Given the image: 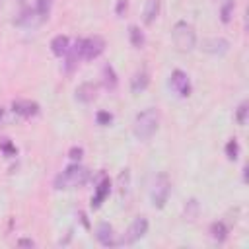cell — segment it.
<instances>
[{
    "instance_id": "d6986e66",
    "label": "cell",
    "mask_w": 249,
    "mask_h": 249,
    "mask_svg": "<svg viewBox=\"0 0 249 249\" xmlns=\"http://www.w3.org/2000/svg\"><path fill=\"white\" fill-rule=\"evenodd\" d=\"M210 237L216 241V243H224L228 239V226L224 222H212L210 224Z\"/></svg>"
},
{
    "instance_id": "d4e9b609",
    "label": "cell",
    "mask_w": 249,
    "mask_h": 249,
    "mask_svg": "<svg viewBox=\"0 0 249 249\" xmlns=\"http://www.w3.org/2000/svg\"><path fill=\"white\" fill-rule=\"evenodd\" d=\"M51 6H53V0H37V2H35V10H37V14H39L43 19L49 18Z\"/></svg>"
},
{
    "instance_id": "7c38bea8",
    "label": "cell",
    "mask_w": 249,
    "mask_h": 249,
    "mask_svg": "<svg viewBox=\"0 0 249 249\" xmlns=\"http://www.w3.org/2000/svg\"><path fill=\"white\" fill-rule=\"evenodd\" d=\"M76 99L82 103H91L97 99V84L93 82H84L76 88Z\"/></svg>"
},
{
    "instance_id": "83f0119b",
    "label": "cell",
    "mask_w": 249,
    "mask_h": 249,
    "mask_svg": "<svg viewBox=\"0 0 249 249\" xmlns=\"http://www.w3.org/2000/svg\"><path fill=\"white\" fill-rule=\"evenodd\" d=\"M68 156H70L72 161H80L82 156H84V148H82V146H72L70 152H68Z\"/></svg>"
},
{
    "instance_id": "8992f818",
    "label": "cell",
    "mask_w": 249,
    "mask_h": 249,
    "mask_svg": "<svg viewBox=\"0 0 249 249\" xmlns=\"http://www.w3.org/2000/svg\"><path fill=\"white\" fill-rule=\"evenodd\" d=\"M169 88L179 95V97H189L191 91H193V86H191V80L187 76V72L183 70H173L171 76H169Z\"/></svg>"
},
{
    "instance_id": "52a82bcc",
    "label": "cell",
    "mask_w": 249,
    "mask_h": 249,
    "mask_svg": "<svg viewBox=\"0 0 249 249\" xmlns=\"http://www.w3.org/2000/svg\"><path fill=\"white\" fill-rule=\"evenodd\" d=\"M146 233H148V220H146L144 216H138V218H134L132 224L128 226V230H126V233H124V237H123V243L132 245V243H136L138 239H142Z\"/></svg>"
},
{
    "instance_id": "4dcf8cb0",
    "label": "cell",
    "mask_w": 249,
    "mask_h": 249,
    "mask_svg": "<svg viewBox=\"0 0 249 249\" xmlns=\"http://www.w3.org/2000/svg\"><path fill=\"white\" fill-rule=\"evenodd\" d=\"M18 247H35L33 239H18Z\"/></svg>"
},
{
    "instance_id": "30bf717a",
    "label": "cell",
    "mask_w": 249,
    "mask_h": 249,
    "mask_svg": "<svg viewBox=\"0 0 249 249\" xmlns=\"http://www.w3.org/2000/svg\"><path fill=\"white\" fill-rule=\"evenodd\" d=\"M109 193H111V179L109 177H101V181L97 183V187H95V193H93V196H91V208L93 210H97L103 202H105V198L109 196Z\"/></svg>"
},
{
    "instance_id": "5bb4252c",
    "label": "cell",
    "mask_w": 249,
    "mask_h": 249,
    "mask_svg": "<svg viewBox=\"0 0 249 249\" xmlns=\"http://www.w3.org/2000/svg\"><path fill=\"white\" fill-rule=\"evenodd\" d=\"M160 10H161V0H146L144 2V12H142V21L146 25H152L158 19Z\"/></svg>"
},
{
    "instance_id": "2e32d148",
    "label": "cell",
    "mask_w": 249,
    "mask_h": 249,
    "mask_svg": "<svg viewBox=\"0 0 249 249\" xmlns=\"http://www.w3.org/2000/svg\"><path fill=\"white\" fill-rule=\"evenodd\" d=\"M148 84H150V74H148L146 68L134 72L132 78H130V89H132V93H140V91H144V89L148 88Z\"/></svg>"
},
{
    "instance_id": "ac0fdd59",
    "label": "cell",
    "mask_w": 249,
    "mask_h": 249,
    "mask_svg": "<svg viewBox=\"0 0 249 249\" xmlns=\"http://www.w3.org/2000/svg\"><path fill=\"white\" fill-rule=\"evenodd\" d=\"M68 47H70V39L66 35H56L51 39V51L54 56H64Z\"/></svg>"
},
{
    "instance_id": "ffe728a7",
    "label": "cell",
    "mask_w": 249,
    "mask_h": 249,
    "mask_svg": "<svg viewBox=\"0 0 249 249\" xmlns=\"http://www.w3.org/2000/svg\"><path fill=\"white\" fill-rule=\"evenodd\" d=\"M128 39H130V45L134 49H142L146 45V37H144V31L138 27V25H130L128 27Z\"/></svg>"
},
{
    "instance_id": "484cf974",
    "label": "cell",
    "mask_w": 249,
    "mask_h": 249,
    "mask_svg": "<svg viewBox=\"0 0 249 249\" xmlns=\"http://www.w3.org/2000/svg\"><path fill=\"white\" fill-rule=\"evenodd\" d=\"M128 185H130V171L128 169H123L121 175H119V191L124 195L128 191Z\"/></svg>"
},
{
    "instance_id": "6da1fadb",
    "label": "cell",
    "mask_w": 249,
    "mask_h": 249,
    "mask_svg": "<svg viewBox=\"0 0 249 249\" xmlns=\"http://www.w3.org/2000/svg\"><path fill=\"white\" fill-rule=\"evenodd\" d=\"M89 179V169L80 165V163H70L68 167H64L53 181L56 191H70V189H78L82 185H86V181Z\"/></svg>"
},
{
    "instance_id": "5b68a950",
    "label": "cell",
    "mask_w": 249,
    "mask_h": 249,
    "mask_svg": "<svg viewBox=\"0 0 249 249\" xmlns=\"http://www.w3.org/2000/svg\"><path fill=\"white\" fill-rule=\"evenodd\" d=\"M76 41H78L82 60H93L105 51V41L99 35H91V37H84V39H76Z\"/></svg>"
},
{
    "instance_id": "3957f363",
    "label": "cell",
    "mask_w": 249,
    "mask_h": 249,
    "mask_svg": "<svg viewBox=\"0 0 249 249\" xmlns=\"http://www.w3.org/2000/svg\"><path fill=\"white\" fill-rule=\"evenodd\" d=\"M171 39L177 51L181 53H191L196 47V31L189 21H177L171 29Z\"/></svg>"
},
{
    "instance_id": "ba28073f",
    "label": "cell",
    "mask_w": 249,
    "mask_h": 249,
    "mask_svg": "<svg viewBox=\"0 0 249 249\" xmlns=\"http://www.w3.org/2000/svg\"><path fill=\"white\" fill-rule=\"evenodd\" d=\"M12 111L21 119H31V117L39 115V103H35L31 99H14Z\"/></svg>"
},
{
    "instance_id": "cb8c5ba5",
    "label": "cell",
    "mask_w": 249,
    "mask_h": 249,
    "mask_svg": "<svg viewBox=\"0 0 249 249\" xmlns=\"http://www.w3.org/2000/svg\"><path fill=\"white\" fill-rule=\"evenodd\" d=\"M198 200L196 198H189L187 200V204H185V218H189V220H195L196 216H198Z\"/></svg>"
},
{
    "instance_id": "9c48e42d",
    "label": "cell",
    "mask_w": 249,
    "mask_h": 249,
    "mask_svg": "<svg viewBox=\"0 0 249 249\" xmlns=\"http://www.w3.org/2000/svg\"><path fill=\"white\" fill-rule=\"evenodd\" d=\"M43 21H45V19L37 14L35 6H33V8H23V10L18 14V18L14 19V23L19 25V27H37V25H41Z\"/></svg>"
},
{
    "instance_id": "7a4b0ae2",
    "label": "cell",
    "mask_w": 249,
    "mask_h": 249,
    "mask_svg": "<svg viewBox=\"0 0 249 249\" xmlns=\"http://www.w3.org/2000/svg\"><path fill=\"white\" fill-rule=\"evenodd\" d=\"M160 128V113L156 107H148L144 111H140L136 117H134V123H132V132L138 140L142 142H148Z\"/></svg>"
},
{
    "instance_id": "277c9868",
    "label": "cell",
    "mask_w": 249,
    "mask_h": 249,
    "mask_svg": "<svg viewBox=\"0 0 249 249\" xmlns=\"http://www.w3.org/2000/svg\"><path fill=\"white\" fill-rule=\"evenodd\" d=\"M169 193H171V181L167 177V173H160L156 179H154V185H152V191H150V198H152V204L154 208H163L167 198H169Z\"/></svg>"
},
{
    "instance_id": "4fadbf2b",
    "label": "cell",
    "mask_w": 249,
    "mask_h": 249,
    "mask_svg": "<svg viewBox=\"0 0 249 249\" xmlns=\"http://www.w3.org/2000/svg\"><path fill=\"white\" fill-rule=\"evenodd\" d=\"M95 237L103 247H111L115 245V233H113V226L109 222H101L95 228Z\"/></svg>"
},
{
    "instance_id": "4316f807",
    "label": "cell",
    "mask_w": 249,
    "mask_h": 249,
    "mask_svg": "<svg viewBox=\"0 0 249 249\" xmlns=\"http://www.w3.org/2000/svg\"><path fill=\"white\" fill-rule=\"evenodd\" d=\"M95 123L101 124V126H107V124L113 123V115H111L109 111H99V113L95 115Z\"/></svg>"
},
{
    "instance_id": "e0dca14e",
    "label": "cell",
    "mask_w": 249,
    "mask_h": 249,
    "mask_svg": "<svg viewBox=\"0 0 249 249\" xmlns=\"http://www.w3.org/2000/svg\"><path fill=\"white\" fill-rule=\"evenodd\" d=\"M101 84H103V88L109 89V91L117 89V84H119V80H117V72H115V68H113L109 62L103 64V68H101Z\"/></svg>"
},
{
    "instance_id": "7402d4cb",
    "label": "cell",
    "mask_w": 249,
    "mask_h": 249,
    "mask_svg": "<svg viewBox=\"0 0 249 249\" xmlns=\"http://www.w3.org/2000/svg\"><path fill=\"white\" fill-rule=\"evenodd\" d=\"M226 158L230 161H235L239 158V142L237 138H230L228 144H226Z\"/></svg>"
},
{
    "instance_id": "f1b7e54d",
    "label": "cell",
    "mask_w": 249,
    "mask_h": 249,
    "mask_svg": "<svg viewBox=\"0 0 249 249\" xmlns=\"http://www.w3.org/2000/svg\"><path fill=\"white\" fill-rule=\"evenodd\" d=\"M126 8H128V0H117L115 14H117L119 18H123V16H124V12H126Z\"/></svg>"
},
{
    "instance_id": "9a60e30c",
    "label": "cell",
    "mask_w": 249,
    "mask_h": 249,
    "mask_svg": "<svg viewBox=\"0 0 249 249\" xmlns=\"http://www.w3.org/2000/svg\"><path fill=\"white\" fill-rule=\"evenodd\" d=\"M66 60H64V72L66 74H72L74 70H76V66H78V62L82 60L80 58V49H78V41H74V45H70L68 47V51H66Z\"/></svg>"
},
{
    "instance_id": "44dd1931",
    "label": "cell",
    "mask_w": 249,
    "mask_h": 249,
    "mask_svg": "<svg viewBox=\"0 0 249 249\" xmlns=\"http://www.w3.org/2000/svg\"><path fill=\"white\" fill-rule=\"evenodd\" d=\"M233 10H235V0H224V4L220 6V19H222V23H230L231 21Z\"/></svg>"
},
{
    "instance_id": "1f68e13d",
    "label": "cell",
    "mask_w": 249,
    "mask_h": 249,
    "mask_svg": "<svg viewBox=\"0 0 249 249\" xmlns=\"http://www.w3.org/2000/svg\"><path fill=\"white\" fill-rule=\"evenodd\" d=\"M2 117H4V109L0 107V121H2Z\"/></svg>"
},
{
    "instance_id": "8fae6325",
    "label": "cell",
    "mask_w": 249,
    "mask_h": 249,
    "mask_svg": "<svg viewBox=\"0 0 249 249\" xmlns=\"http://www.w3.org/2000/svg\"><path fill=\"white\" fill-rule=\"evenodd\" d=\"M200 49H202L204 53H210V54H224V53H228V49H230V41L224 39V37H210V39H206V41L202 43Z\"/></svg>"
},
{
    "instance_id": "f546056e",
    "label": "cell",
    "mask_w": 249,
    "mask_h": 249,
    "mask_svg": "<svg viewBox=\"0 0 249 249\" xmlns=\"http://www.w3.org/2000/svg\"><path fill=\"white\" fill-rule=\"evenodd\" d=\"M0 146H2V150H4V152H6L8 156H12V154H16V148H14V146H12V142H8L6 138H4L2 142H0Z\"/></svg>"
},
{
    "instance_id": "603a6c76",
    "label": "cell",
    "mask_w": 249,
    "mask_h": 249,
    "mask_svg": "<svg viewBox=\"0 0 249 249\" xmlns=\"http://www.w3.org/2000/svg\"><path fill=\"white\" fill-rule=\"evenodd\" d=\"M247 113H249V103L247 101H241L237 105V109H235V121H237V124L243 126L247 123Z\"/></svg>"
}]
</instances>
